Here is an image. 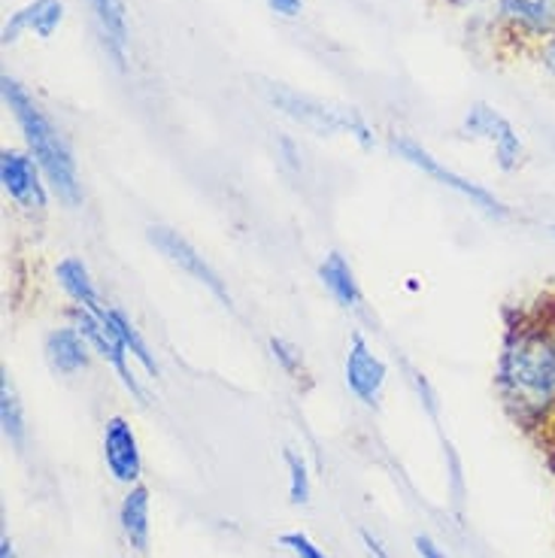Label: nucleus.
<instances>
[{"label":"nucleus","mask_w":555,"mask_h":558,"mask_svg":"<svg viewBox=\"0 0 555 558\" xmlns=\"http://www.w3.org/2000/svg\"><path fill=\"white\" fill-rule=\"evenodd\" d=\"M461 134L468 140H476V143L488 146L495 165L504 173H514L526 161V143L519 137V131L492 104H473L471 110L464 112V119H461Z\"/></svg>","instance_id":"obj_5"},{"label":"nucleus","mask_w":555,"mask_h":558,"mask_svg":"<svg viewBox=\"0 0 555 558\" xmlns=\"http://www.w3.org/2000/svg\"><path fill=\"white\" fill-rule=\"evenodd\" d=\"M546 231H550V238L555 240V222H553V225H546Z\"/></svg>","instance_id":"obj_30"},{"label":"nucleus","mask_w":555,"mask_h":558,"mask_svg":"<svg viewBox=\"0 0 555 558\" xmlns=\"http://www.w3.org/2000/svg\"><path fill=\"white\" fill-rule=\"evenodd\" d=\"M319 279L322 286H325V292L331 294L334 301L343 310H359L361 304H364V294H361L355 270H352V265H349L340 252H328V255L322 258Z\"/></svg>","instance_id":"obj_15"},{"label":"nucleus","mask_w":555,"mask_h":558,"mask_svg":"<svg viewBox=\"0 0 555 558\" xmlns=\"http://www.w3.org/2000/svg\"><path fill=\"white\" fill-rule=\"evenodd\" d=\"M343 379H347L349 391L359 398L361 404H379L383 389H386V379H389V364L383 362V355L359 331L349 337L347 359H343Z\"/></svg>","instance_id":"obj_9"},{"label":"nucleus","mask_w":555,"mask_h":558,"mask_svg":"<svg viewBox=\"0 0 555 558\" xmlns=\"http://www.w3.org/2000/svg\"><path fill=\"white\" fill-rule=\"evenodd\" d=\"M61 22H64V0H31L3 25V43H15L22 34L49 40L61 28Z\"/></svg>","instance_id":"obj_13"},{"label":"nucleus","mask_w":555,"mask_h":558,"mask_svg":"<svg viewBox=\"0 0 555 558\" xmlns=\"http://www.w3.org/2000/svg\"><path fill=\"white\" fill-rule=\"evenodd\" d=\"M46 173L37 158L22 149H3L0 153V189L22 213H46L49 192H46Z\"/></svg>","instance_id":"obj_6"},{"label":"nucleus","mask_w":555,"mask_h":558,"mask_svg":"<svg viewBox=\"0 0 555 558\" xmlns=\"http://www.w3.org/2000/svg\"><path fill=\"white\" fill-rule=\"evenodd\" d=\"M286 459V471H289V498L292 504L310 501V468H306L304 456H298L294 449L282 452Z\"/></svg>","instance_id":"obj_20"},{"label":"nucleus","mask_w":555,"mask_h":558,"mask_svg":"<svg viewBox=\"0 0 555 558\" xmlns=\"http://www.w3.org/2000/svg\"><path fill=\"white\" fill-rule=\"evenodd\" d=\"M0 558H19V553H15V546L10 537H3V541H0Z\"/></svg>","instance_id":"obj_28"},{"label":"nucleus","mask_w":555,"mask_h":558,"mask_svg":"<svg viewBox=\"0 0 555 558\" xmlns=\"http://www.w3.org/2000/svg\"><path fill=\"white\" fill-rule=\"evenodd\" d=\"M119 522H122L128 544L134 546L137 553H146L149 549V534H153V525H149V488H128L122 507H119Z\"/></svg>","instance_id":"obj_16"},{"label":"nucleus","mask_w":555,"mask_h":558,"mask_svg":"<svg viewBox=\"0 0 555 558\" xmlns=\"http://www.w3.org/2000/svg\"><path fill=\"white\" fill-rule=\"evenodd\" d=\"M391 149L398 153V158H403L407 165H413L417 170H422L425 177H431L434 182H441L444 189H449V192H456L458 197H464L471 207H476L483 216H488V219H498V222H504V219H510L514 213H510V207L500 201L495 192H488L486 185H480V182L468 180V177H461V173H456L453 168H446L441 158H434V155L422 146V143H417L413 137H407V134H395L391 137Z\"/></svg>","instance_id":"obj_4"},{"label":"nucleus","mask_w":555,"mask_h":558,"mask_svg":"<svg viewBox=\"0 0 555 558\" xmlns=\"http://www.w3.org/2000/svg\"><path fill=\"white\" fill-rule=\"evenodd\" d=\"M543 322H546V325L553 328V335H555V316H550V319H543Z\"/></svg>","instance_id":"obj_29"},{"label":"nucleus","mask_w":555,"mask_h":558,"mask_svg":"<svg viewBox=\"0 0 555 558\" xmlns=\"http://www.w3.org/2000/svg\"><path fill=\"white\" fill-rule=\"evenodd\" d=\"M104 461H107V471L116 483L137 486L140 474H143V459H140L137 434L125 416H110L104 425Z\"/></svg>","instance_id":"obj_10"},{"label":"nucleus","mask_w":555,"mask_h":558,"mask_svg":"<svg viewBox=\"0 0 555 558\" xmlns=\"http://www.w3.org/2000/svg\"><path fill=\"white\" fill-rule=\"evenodd\" d=\"M504 25L541 46L555 34V0H498Z\"/></svg>","instance_id":"obj_11"},{"label":"nucleus","mask_w":555,"mask_h":558,"mask_svg":"<svg viewBox=\"0 0 555 558\" xmlns=\"http://www.w3.org/2000/svg\"><path fill=\"white\" fill-rule=\"evenodd\" d=\"M0 425H3V437H7L15 449H25V440H28L25 410H22L19 391H15L13 379H10L7 371L0 374Z\"/></svg>","instance_id":"obj_19"},{"label":"nucleus","mask_w":555,"mask_h":558,"mask_svg":"<svg viewBox=\"0 0 555 558\" xmlns=\"http://www.w3.org/2000/svg\"><path fill=\"white\" fill-rule=\"evenodd\" d=\"M417 553L422 558H449L444 553V549H441V546L434 544V541H431V537H425V534H419L417 537Z\"/></svg>","instance_id":"obj_27"},{"label":"nucleus","mask_w":555,"mask_h":558,"mask_svg":"<svg viewBox=\"0 0 555 558\" xmlns=\"http://www.w3.org/2000/svg\"><path fill=\"white\" fill-rule=\"evenodd\" d=\"M95 22H98L104 43L110 46L119 64H125L128 58V13L122 0H88Z\"/></svg>","instance_id":"obj_17"},{"label":"nucleus","mask_w":555,"mask_h":558,"mask_svg":"<svg viewBox=\"0 0 555 558\" xmlns=\"http://www.w3.org/2000/svg\"><path fill=\"white\" fill-rule=\"evenodd\" d=\"M73 325L80 328V335L88 340L92 352H98L104 362L110 364L116 371L119 383L125 386L137 401H146V391L140 386V379L134 377L131 371V355H128L125 343L119 340V335L110 328V322L104 319V313H95V310L85 307H73Z\"/></svg>","instance_id":"obj_7"},{"label":"nucleus","mask_w":555,"mask_h":558,"mask_svg":"<svg viewBox=\"0 0 555 558\" xmlns=\"http://www.w3.org/2000/svg\"><path fill=\"white\" fill-rule=\"evenodd\" d=\"M264 98L270 100L279 112H286L289 119H294L298 125L310 128L316 134H349L355 137L361 146H374V131L367 128V122L361 119L355 110H347V107H331V104H322L316 98H306L294 88H286V85H264Z\"/></svg>","instance_id":"obj_3"},{"label":"nucleus","mask_w":555,"mask_h":558,"mask_svg":"<svg viewBox=\"0 0 555 558\" xmlns=\"http://www.w3.org/2000/svg\"><path fill=\"white\" fill-rule=\"evenodd\" d=\"M270 13L282 15V19H298L304 13V0H267Z\"/></svg>","instance_id":"obj_24"},{"label":"nucleus","mask_w":555,"mask_h":558,"mask_svg":"<svg viewBox=\"0 0 555 558\" xmlns=\"http://www.w3.org/2000/svg\"><path fill=\"white\" fill-rule=\"evenodd\" d=\"M43 355H46V362L56 374L76 377L92 362V347L80 335L76 325H61V328H52L49 335L43 337Z\"/></svg>","instance_id":"obj_12"},{"label":"nucleus","mask_w":555,"mask_h":558,"mask_svg":"<svg viewBox=\"0 0 555 558\" xmlns=\"http://www.w3.org/2000/svg\"><path fill=\"white\" fill-rule=\"evenodd\" d=\"M104 319L110 322V328L119 335V340L125 343L128 349V355L134 359V362L149 374V377H158L161 374V367H158V359H155V352L149 349V343H146V337L140 335L137 331V325L134 322L128 319L125 313L119 307H107L104 310Z\"/></svg>","instance_id":"obj_18"},{"label":"nucleus","mask_w":555,"mask_h":558,"mask_svg":"<svg viewBox=\"0 0 555 558\" xmlns=\"http://www.w3.org/2000/svg\"><path fill=\"white\" fill-rule=\"evenodd\" d=\"M359 534H361V544H364V549H367L371 556H374V558H389V549L383 546V541H379V537H374V534H371L367 529H361Z\"/></svg>","instance_id":"obj_26"},{"label":"nucleus","mask_w":555,"mask_h":558,"mask_svg":"<svg viewBox=\"0 0 555 558\" xmlns=\"http://www.w3.org/2000/svg\"><path fill=\"white\" fill-rule=\"evenodd\" d=\"M56 279L58 286H61V292L68 294L76 307L95 310V313H104V310H107V304H104V298H100L98 292V286H95V279H92V270H88V265H85L83 258H76V255L61 258L56 265Z\"/></svg>","instance_id":"obj_14"},{"label":"nucleus","mask_w":555,"mask_h":558,"mask_svg":"<svg viewBox=\"0 0 555 558\" xmlns=\"http://www.w3.org/2000/svg\"><path fill=\"white\" fill-rule=\"evenodd\" d=\"M146 238H149V243L165 255L170 265L180 267L182 274H189L195 282H201L204 289L216 294L225 307H231V292H228L225 279L216 274V267L209 265L207 258L189 240L182 238V234H177L173 228H165V225H153V228H146Z\"/></svg>","instance_id":"obj_8"},{"label":"nucleus","mask_w":555,"mask_h":558,"mask_svg":"<svg viewBox=\"0 0 555 558\" xmlns=\"http://www.w3.org/2000/svg\"><path fill=\"white\" fill-rule=\"evenodd\" d=\"M538 61H541L546 73H553L555 76V34L553 37H546V40L538 46Z\"/></svg>","instance_id":"obj_25"},{"label":"nucleus","mask_w":555,"mask_h":558,"mask_svg":"<svg viewBox=\"0 0 555 558\" xmlns=\"http://www.w3.org/2000/svg\"><path fill=\"white\" fill-rule=\"evenodd\" d=\"M495 389L522 428H541L555 416V335L546 322L519 319L507 328Z\"/></svg>","instance_id":"obj_1"},{"label":"nucleus","mask_w":555,"mask_h":558,"mask_svg":"<svg viewBox=\"0 0 555 558\" xmlns=\"http://www.w3.org/2000/svg\"><path fill=\"white\" fill-rule=\"evenodd\" d=\"M279 546L289 549L294 558H328L322 553V546L313 544L304 531H286V534H279Z\"/></svg>","instance_id":"obj_22"},{"label":"nucleus","mask_w":555,"mask_h":558,"mask_svg":"<svg viewBox=\"0 0 555 558\" xmlns=\"http://www.w3.org/2000/svg\"><path fill=\"white\" fill-rule=\"evenodd\" d=\"M403 371H407V379H410V386L417 389L419 401L429 407L431 416H437V395H434V389H431V383L425 379V374H422V371H417L413 364H407V362H403Z\"/></svg>","instance_id":"obj_23"},{"label":"nucleus","mask_w":555,"mask_h":558,"mask_svg":"<svg viewBox=\"0 0 555 558\" xmlns=\"http://www.w3.org/2000/svg\"><path fill=\"white\" fill-rule=\"evenodd\" d=\"M270 352H274V359L277 364L289 374V377H306L304 371V359H301V352L298 347H292L289 340H282V337H270Z\"/></svg>","instance_id":"obj_21"},{"label":"nucleus","mask_w":555,"mask_h":558,"mask_svg":"<svg viewBox=\"0 0 555 558\" xmlns=\"http://www.w3.org/2000/svg\"><path fill=\"white\" fill-rule=\"evenodd\" d=\"M0 88H3V100H7V107L13 112V119L22 128V137L28 143V153L37 158V165L46 173L49 189L68 207H80L83 204V182H80L76 158L70 153L68 140L61 137V131L52 125V119L43 112L40 104L34 100V95L19 80L3 76Z\"/></svg>","instance_id":"obj_2"}]
</instances>
